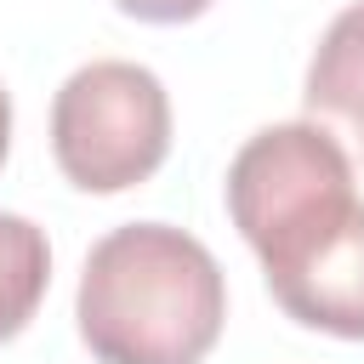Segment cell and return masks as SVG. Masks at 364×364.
Listing matches in <instances>:
<instances>
[{"label":"cell","mask_w":364,"mask_h":364,"mask_svg":"<svg viewBox=\"0 0 364 364\" xmlns=\"http://www.w3.org/2000/svg\"><path fill=\"white\" fill-rule=\"evenodd\" d=\"M74 318L97 364H199L228 324V284L193 233L131 222L91 245Z\"/></svg>","instance_id":"cell-1"},{"label":"cell","mask_w":364,"mask_h":364,"mask_svg":"<svg viewBox=\"0 0 364 364\" xmlns=\"http://www.w3.org/2000/svg\"><path fill=\"white\" fill-rule=\"evenodd\" d=\"M6 148H11V97L0 91V165H6Z\"/></svg>","instance_id":"cell-8"},{"label":"cell","mask_w":364,"mask_h":364,"mask_svg":"<svg viewBox=\"0 0 364 364\" xmlns=\"http://www.w3.org/2000/svg\"><path fill=\"white\" fill-rule=\"evenodd\" d=\"M307 114L347 154L364 159V0H353L318 40L307 63Z\"/></svg>","instance_id":"cell-5"},{"label":"cell","mask_w":364,"mask_h":364,"mask_svg":"<svg viewBox=\"0 0 364 364\" xmlns=\"http://www.w3.org/2000/svg\"><path fill=\"white\" fill-rule=\"evenodd\" d=\"M46 284H51V245H46V233L28 216L0 210V341H11L40 313Z\"/></svg>","instance_id":"cell-6"},{"label":"cell","mask_w":364,"mask_h":364,"mask_svg":"<svg viewBox=\"0 0 364 364\" xmlns=\"http://www.w3.org/2000/svg\"><path fill=\"white\" fill-rule=\"evenodd\" d=\"M353 205V154L313 119L256 131L228 165V216L262 256V273L307 250Z\"/></svg>","instance_id":"cell-2"},{"label":"cell","mask_w":364,"mask_h":364,"mask_svg":"<svg viewBox=\"0 0 364 364\" xmlns=\"http://www.w3.org/2000/svg\"><path fill=\"white\" fill-rule=\"evenodd\" d=\"M57 171L85 193H125L171 154V97L142 63H85L51 97Z\"/></svg>","instance_id":"cell-3"},{"label":"cell","mask_w":364,"mask_h":364,"mask_svg":"<svg viewBox=\"0 0 364 364\" xmlns=\"http://www.w3.org/2000/svg\"><path fill=\"white\" fill-rule=\"evenodd\" d=\"M267 290L296 324L364 341V205H353L290 262L267 267Z\"/></svg>","instance_id":"cell-4"},{"label":"cell","mask_w":364,"mask_h":364,"mask_svg":"<svg viewBox=\"0 0 364 364\" xmlns=\"http://www.w3.org/2000/svg\"><path fill=\"white\" fill-rule=\"evenodd\" d=\"M125 17H142V23H188L199 17L210 0H114Z\"/></svg>","instance_id":"cell-7"}]
</instances>
